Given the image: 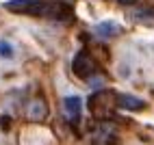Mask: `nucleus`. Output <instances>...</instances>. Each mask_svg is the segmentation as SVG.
I'll use <instances>...</instances> for the list:
<instances>
[{
  "mask_svg": "<svg viewBox=\"0 0 154 145\" xmlns=\"http://www.w3.org/2000/svg\"><path fill=\"white\" fill-rule=\"evenodd\" d=\"M94 33H96L98 37L109 39V37H117V35L122 33V28H119L117 22H111V20H106V22H100V24L94 26Z\"/></svg>",
  "mask_w": 154,
  "mask_h": 145,
  "instance_id": "nucleus-7",
  "label": "nucleus"
},
{
  "mask_svg": "<svg viewBox=\"0 0 154 145\" xmlns=\"http://www.w3.org/2000/svg\"><path fill=\"white\" fill-rule=\"evenodd\" d=\"M50 115V110H48V104H46V100L44 98H33L28 102V106H26V117L30 121H35V123H42L46 121Z\"/></svg>",
  "mask_w": 154,
  "mask_h": 145,
  "instance_id": "nucleus-4",
  "label": "nucleus"
},
{
  "mask_svg": "<svg viewBox=\"0 0 154 145\" xmlns=\"http://www.w3.org/2000/svg\"><path fill=\"white\" fill-rule=\"evenodd\" d=\"M72 71H74V76L78 78H91L94 76V71H96V63H94V59H91L85 50H80V52L74 56V61H72Z\"/></svg>",
  "mask_w": 154,
  "mask_h": 145,
  "instance_id": "nucleus-3",
  "label": "nucleus"
},
{
  "mask_svg": "<svg viewBox=\"0 0 154 145\" xmlns=\"http://www.w3.org/2000/svg\"><path fill=\"white\" fill-rule=\"evenodd\" d=\"M119 2H122V5H135L137 0H119Z\"/></svg>",
  "mask_w": 154,
  "mask_h": 145,
  "instance_id": "nucleus-10",
  "label": "nucleus"
},
{
  "mask_svg": "<svg viewBox=\"0 0 154 145\" xmlns=\"http://www.w3.org/2000/svg\"><path fill=\"white\" fill-rule=\"evenodd\" d=\"M115 104H117V98L113 95L111 91H98L87 100V108L91 110V115L98 117V119L109 117L113 113V108H115Z\"/></svg>",
  "mask_w": 154,
  "mask_h": 145,
  "instance_id": "nucleus-2",
  "label": "nucleus"
},
{
  "mask_svg": "<svg viewBox=\"0 0 154 145\" xmlns=\"http://www.w3.org/2000/svg\"><path fill=\"white\" fill-rule=\"evenodd\" d=\"M117 106L124 110H143L146 102L137 95H130V93H122V95H117Z\"/></svg>",
  "mask_w": 154,
  "mask_h": 145,
  "instance_id": "nucleus-5",
  "label": "nucleus"
},
{
  "mask_svg": "<svg viewBox=\"0 0 154 145\" xmlns=\"http://www.w3.org/2000/svg\"><path fill=\"white\" fill-rule=\"evenodd\" d=\"M5 9L20 15H35V17H50L54 22H72L74 11L67 2L61 0H7Z\"/></svg>",
  "mask_w": 154,
  "mask_h": 145,
  "instance_id": "nucleus-1",
  "label": "nucleus"
},
{
  "mask_svg": "<svg viewBox=\"0 0 154 145\" xmlns=\"http://www.w3.org/2000/svg\"><path fill=\"white\" fill-rule=\"evenodd\" d=\"M0 56H5V59H11L13 56V48L9 41H0Z\"/></svg>",
  "mask_w": 154,
  "mask_h": 145,
  "instance_id": "nucleus-8",
  "label": "nucleus"
},
{
  "mask_svg": "<svg viewBox=\"0 0 154 145\" xmlns=\"http://www.w3.org/2000/svg\"><path fill=\"white\" fill-rule=\"evenodd\" d=\"M91 85H94V87H100V85H102V78H94V80H91Z\"/></svg>",
  "mask_w": 154,
  "mask_h": 145,
  "instance_id": "nucleus-9",
  "label": "nucleus"
},
{
  "mask_svg": "<svg viewBox=\"0 0 154 145\" xmlns=\"http://www.w3.org/2000/svg\"><path fill=\"white\" fill-rule=\"evenodd\" d=\"M63 106H65L67 117H69L72 121H78L80 110H83V100H80L78 95H67V98L63 100Z\"/></svg>",
  "mask_w": 154,
  "mask_h": 145,
  "instance_id": "nucleus-6",
  "label": "nucleus"
}]
</instances>
